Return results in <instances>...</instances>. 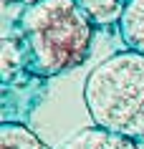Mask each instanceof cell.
Returning a JSON list of instances; mask_svg holds the SVG:
<instances>
[{
    "instance_id": "obj_8",
    "label": "cell",
    "mask_w": 144,
    "mask_h": 149,
    "mask_svg": "<svg viewBox=\"0 0 144 149\" xmlns=\"http://www.w3.org/2000/svg\"><path fill=\"white\" fill-rule=\"evenodd\" d=\"M5 3H18V5H33V3H38V0H5Z\"/></svg>"
},
{
    "instance_id": "obj_3",
    "label": "cell",
    "mask_w": 144,
    "mask_h": 149,
    "mask_svg": "<svg viewBox=\"0 0 144 149\" xmlns=\"http://www.w3.org/2000/svg\"><path fill=\"white\" fill-rule=\"evenodd\" d=\"M58 149H142L134 139H127L121 134L106 132L99 126H86L71 134Z\"/></svg>"
},
{
    "instance_id": "obj_6",
    "label": "cell",
    "mask_w": 144,
    "mask_h": 149,
    "mask_svg": "<svg viewBox=\"0 0 144 149\" xmlns=\"http://www.w3.org/2000/svg\"><path fill=\"white\" fill-rule=\"evenodd\" d=\"M129 0H76V5L83 10V15L94 23V28H109L119 25L124 18Z\"/></svg>"
},
{
    "instance_id": "obj_1",
    "label": "cell",
    "mask_w": 144,
    "mask_h": 149,
    "mask_svg": "<svg viewBox=\"0 0 144 149\" xmlns=\"http://www.w3.org/2000/svg\"><path fill=\"white\" fill-rule=\"evenodd\" d=\"M18 33L35 76H58L83 66L91 53L94 23L76 0H38L18 15Z\"/></svg>"
},
{
    "instance_id": "obj_5",
    "label": "cell",
    "mask_w": 144,
    "mask_h": 149,
    "mask_svg": "<svg viewBox=\"0 0 144 149\" xmlns=\"http://www.w3.org/2000/svg\"><path fill=\"white\" fill-rule=\"evenodd\" d=\"M121 40L129 51L144 53V0H129L119 23Z\"/></svg>"
},
{
    "instance_id": "obj_2",
    "label": "cell",
    "mask_w": 144,
    "mask_h": 149,
    "mask_svg": "<svg viewBox=\"0 0 144 149\" xmlns=\"http://www.w3.org/2000/svg\"><path fill=\"white\" fill-rule=\"evenodd\" d=\"M83 104L94 126L144 139V53L119 51L101 61L86 76Z\"/></svg>"
},
{
    "instance_id": "obj_7",
    "label": "cell",
    "mask_w": 144,
    "mask_h": 149,
    "mask_svg": "<svg viewBox=\"0 0 144 149\" xmlns=\"http://www.w3.org/2000/svg\"><path fill=\"white\" fill-rule=\"evenodd\" d=\"M0 149H51V147L20 121H3V126H0Z\"/></svg>"
},
{
    "instance_id": "obj_4",
    "label": "cell",
    "mask_w": 144,
    "mask_h": 149,
    "mask_svg": "<svg viewBox=\"0 0 144 149\" xmlns=\"http://www.w3.org/2000/svg\"><path fill=\"white\" fill-rule=\"evenodd\" d=\"M0 66H3L0 76H3L5 84L15 81L25 68H31V66H28V51H25V46H23L20 33L15 36L13 31H5L3 46H0Z\"/></svg>"
}]
</instances>
